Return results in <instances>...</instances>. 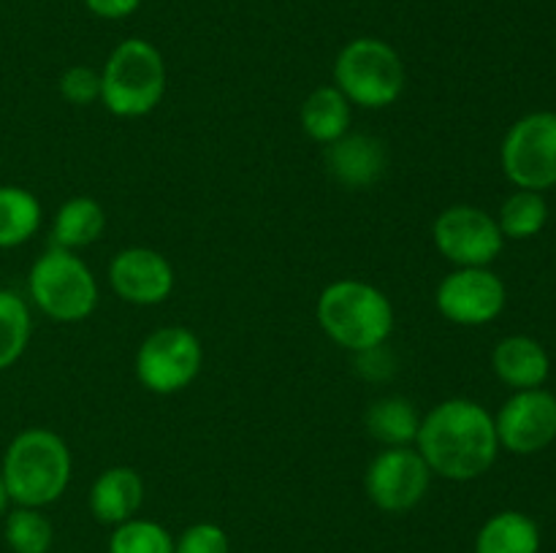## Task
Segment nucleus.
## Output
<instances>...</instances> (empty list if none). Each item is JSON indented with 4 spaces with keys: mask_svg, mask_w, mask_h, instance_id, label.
<instances>
[{
    "mask_svg": "<svg viewBox=\"0 0 556 553\" xmlns=\"http://www.w3.org/2000/svg\"><path fill=\"white\" fill-rule=\"evenodd\" d=\"M416 450L432 475L467 483L486 475L497 461L494 415L472 399H445L421 415Z\"/></svg>",
    "mask_w": 556,
    "mask_h": 553,
    "instance_id": "f257e3e1",
    "label": "nucleus"
},
{
    "mask_svg": "<svg viewBox=\"0 0 556 553\" xmlns=\"http://www.w3.org/2000/svg\"><path fill=\"white\" fill-rule=\"evenodd\" d=\"M9 499L20 507H47L71 483V450L52 428H25L9 442L0 464Z\"/></svg>",
    "mask_w": 556,
    "mask_h": 553,
    "instance_id": "f03ea898",
    "label": "nucleus"
},
{
    "mask_svg": "<svg viewBox=\"0 0 556 553\" xmlns=\"http://www.w3.org/2000/svg\"><path fill=\"white\" fill-rule=\"evenodd\" d=\"M318 323L334 345L351 352L386 345L394 331V307L380 287L364 280H337L318 298Z\"/></svg>",
    "mask_w": 556,
    "mask_h": 553,
    "instance_id": "7ed1b4c3",
    "label": "nucleus"
},
{
    "mask_svg": "<svg viewBox=\"0 0 556 553\" xmlns=\"http://www.w3.org/2000/svg\"><path fill=\"white\" fill-rule=\"evenodd\" d=\"M166 60L155 43L125 38L101 70V101L114 117H144L166 95Z\"/></svg>",
    "mask_w": 556,
    "mask_h": 553,
    "instance_id": "20e7f679",
    "label": "nucleus"
},
{
    "mask_svg": "<svg viewBox=\"0 0 556 553\" xmlns=\"http://www.w3.org/2000/svg\"><path fill=\"white\" fill-rule=\"evenodd\" d=\"M407 85V70L400 52L383 38H353L334 60V87L351 106L386 108L400 101Z\"/></svg>",
    "mask_w": 556,
    "mask_h": 553,
    "instance_id": "39448f33",
    "label": "nucleus"
},
{
    "mask_svg": "<svg viewBox=\"0 0 556 553\" xmlns=\"http://www.w3.org/2000/svg\"><path fill=\"white\" fill-rule=\"evenodd\" d=\"M27 291L33 304L58 323H79L98 307V282L90 266L76 253L54 244L30 266Z\"/></svg>",
    "mask_w": 556,
    "mask_h": 553,
    "instance_id": "423d86ee",
    "label": "nucleus"
},
{
    "mask_svg": "<svg viewBox=\"0 0 556 553\" xmlns=\"http://www.w3.org/2000/svg\"><path fill=\"white\" fill-rule=\"evenodd\" d=\"M201 361L199 336L182 325H166L152 331L136 350V377L150 394L172 396L199 377Z\"/></svg>",
    "mask_w": 556,
    "mask_h": 553,
    "instance_id": "0eeeda50",
    "label": "nucleus"
},
{
    "mask_svg": "<svg viewBox=\"0 0 556 553\" xmlns=\"http://www.w3.org/2000/svg\"><path fill=\"white\" fill-rule=\"evenodd\" d=\"M503 171L519 190H548L556 184V114L532 112L510 125L500 150Z\"/></svg>",
    "mask_w": 556,
    "mask_h": 553,
    "instance_id": "6e6552de",
    "label": "nucleus"
},
{
    "mask_svg": "<svg viewBox=\"0 0 556 553\" xmlns=\"http://www.w3.org/2000/svg\"><path fill=\"white\" fill-rule=\"evenodd\" d=\"M432 239L438 253L456 269L489 266L503 253L505 244L497 220L470 204H456L440 211L432 226Z\"/></svg>",
    "mask_w": 556,
    "mask_h": 553,
    "instance_id": "1a4fd4ad",
    "label": "nucleus"
},
{
    "mask_svg": "<svg viewBox=\"0 0 556 553\" xmlns=\"http://www.w3.org/2000/svg\"><path fill=\"white\" fill-rule=\"evenodd\" d=\"M432 470L416 448H386L364 472V491L383 513H407L429 491Z\"/></svg>",
    "mask_w": 556,
    "mask_h": 553,
    "instance_id": "9d476101",
    "label": "nucleus"
},
{
    "mask_svg": "<svg viewBox=\"0 0 556 553\" xmlns=\"http://www.w3.org/2000/svg\"><path fill=\"white\" fill-rule=\"evenodd\" d=\"M434 301L451 323L486 325L505 309V285L489 266H470L443 276Z\"/></svg>",
    "mask_w": 556,
    "mask_h": 553,
    "instance_id": "9b49d317",
    "label": "nucleus"
},
{
    "mask_svg": "<svg viewBox=\"0 0 556 553\" xmlns=\"http://www.w3.org/2000/svg\"><path fill=\"white\" fill-rule=\"evenodd\" d=\"M500 448L532 455L556 439V396L543 388L516 390L494 417Z\"/></svg>",
    "mask_w": 556,
    "mask_h": 553,
    "instance_id": "f8f14e48",
    "label": "nucleus"
},
{
    "mask_svg": "<svg viewBox=\"0 0 556 553\" xmlns=\"http://www.w3.org/2000/svg\"><path fill=\"white\" fill-rule=\"evenodd\" d=\"M109 285L136 307L163 304L174 291V269L166 255L152 247L119 249L109 263Z\"/></svg>",
    "mask_w": 556,
    "mask_h": 553,
    "instance_id": "ddd939ff",
    "label": "nucleus"
},
{
    "mask_svg": "<svg viewBox=\"0 0 556 553\" xmlns=\"http://www.w3.org/2000/svg\"><path fill=\"white\" fill-rule=\"evenodd\" d=\"M386 166H389V155L378 136L345 133L326 144V168L345 188H372L386 173Z\"/></svg>",
    "mask_w": 556,
    "mask_h": 553,
    "instance_id": "4468645a",
    "label": "nucleus"
},
{
    "mask_svg": "<svg viewBox=\"0 0 556 553\" xmlns=\"http://www.w3.org/2000/svg\"><path fill=\"white\" fill-rule=\"evenodd\" d=\"M144 504V480L130 466H109L90 488V513L98 524L119 526Z\"/></svg>",
    "mask_w": 556,
    "mask_h": 553,
    "instance_id": "2eb2a0df",
    "label": "nucleus"
},
{
    "mask_svg": "<svg viewBox=\"0 0 556 553\" xmlns=\"http://www.w3.org/2000/svg\"><path fill=\"white\" fill-rule=\"evenodd\" d=\"M494 374L514 390L541 388L552 372V361L543 345L532 336L516 334L497 342L492 352Z\"/></svg>",
    "mask_w": 556,
    "mask_h": 553,
    "instance_id": "dca6fc26",
    "label": "nucleus"
},
{
    "mask_svg": "<svg viewBox=\"0 0 556 553\" xmlns=\"http://www.w3.org/2000/svg\"><path fill=\"white\" fill-rule=\"evenodd\" d=\"M304 133L318 144H331L351 128V101L334 85L315 87L299 112Z\"/></svg>",
    "mask_w": 556,
    "mask_h": 553,
    "instance_id": "f3484780",
    "label": "nucleus"
},
{
    "mask_svg": "<svg viewBox=\"0 0 556 553\" xmlns=\"http://www.w3.org/2000/svg\"><path fill=\"white\" fill-rule=\"evenodd\" d=\"M106 228V211L98 204L96 198H87V195H76L68 198L58 209L52 220V244L54 247H63L76 253L81 247H90L92 242H98Z\"/></svg>",
    "mask_w": 556,
    "mask_h": 553,
    "instance_id": "a211bd4d",
    "label": "nucleus"
},
{
    "mask_svg": "<svg viewBox=\"0 0 556 553\" xmlns=\"http://www.w3.org/2000/svg\"><path fill=\"white\" fill-rule=\"evenodd\" d=\"M541 531L530 515L519 510H503L481 526L476 537V553H538Z\"/></svg>",
    "mask_w": 556,
    "mask_h": 553,
    "instance_id": "6ab92c4d",
    "label": "nucleus"
},
{
    "mask_svg": "<svg viewBox=\"0 0 556 553\" xmlns=\"http://www.w3.org/2000/svg\"><path fill=\"white\" fill-rule=\"evenodd\" d=\"M364 423H367V432L386 448H407V445H416L421 415L413 401L402 396H383L369 404Z\"/></svg>",
    "mask_w": 556,
    "mask_h": 553,
    "instance_id": "aec40b11",
    "label": "nucleus"
},
{
    "mask_svg": "<svg viewBox=\"0 0 556 553\" xmlns=\"http://www.w3.org/2000/svg\"><path fill=\"white\" fill-rule=\"evenodd\" d=\"M41 226V201L25 188L0 184V249L30 242Z\"/></svg>",
    "mask_w": 556,
    "mask_h": 553,
    "instance_id": "412c9836",
    "label": "nucleus"
},
{
    "mask_svg": "<svg viewBox=\"0 0 556 553\" xmlns=\"http://www.w3.org/2000/svg\"><path fill=\"white\" fill-rule=\"evenodd\" d=\"M33 334V318L20 293L0 287V372L14 366L27 350Z\"/></svg>",
    "mask_w": 556,
    "mask_h": 553,
    "instance_id": "4be33fe9",
    "label": "nucleus"
},
{
    "mask_svg": "<svg viewBox=\"0 0 556 553\" xmlns=\"http://www.w3.org/2000/svg\"><path fill=\"white\" fill-rule=\"evenodd\" d=\"M548 220V204L538 190H516L508 195L497 215V226L505 239H532Z\"/></svg>",
    "mask_w": 556,
    "mask_h": 553,
    "instance_id": "5701e85b",
    "label": "nucleus"
},
{
    "mask_svg": "<svg viewBox=\"0 0 556 553\" xmlns=\"http://www.w3.org/2000/svg\"><path fill=\"white\" fill-rule=\"evenodd\" d=\"M5 545L14 553H49L54 542L52 520L38 507H20L5 513Z\"/></svg>",
    "mask_w": 556,
    "mask_h": 553,
    "instance_id": "b1692460",
    "label": "nucleus"
},
{
    "mask_svg": "<svg viewBox=\"0 0 556 553\" xmlns=\"http://www.w3.org/2000/svg\"><path fill=\"white\" fill-rule=\"evenodd\" d=\"M109 553H174V537L155 520L130 518L114 526Z\"/></svg>",
    "mask_w": 556,
    "mask_h": 553,
    "instance_id": "393cba45",
    "label": "nucleus"
},
{
    "mask_svg": "<svg viewBox=\"0 0 556 553\" xmlns=\"http://www.w3.org/2000/svg\"><path fill=\"white\" fill-rule=\"evenodd\" d=\"M60 95L74 106H90V103L101 101V70L90 68V65H71L60 76Z\"/></svg>",
    "mask_w": 556,
    "mask_h": 553,
    "instance_id": "a878e982",
    "label": "nucleus"
},
{
    "mask_svg": "<svg viewBox=\"0 0 556 553\" xmlns=\"http://www.w3.org/2000/svg\"><path fill=\"white\" fill-rule=\"evenodd\" d=\"M231 542L217 524H193L174 540V553H228Z\"/></svg>",
    "mask_w": 556,
    "mask_h": 553,
    "instance_id": "bb28decb",
    "label": "nucleus"
},
{
    "mask_svg": "<svg viewBox=\"0 0 556 553\" xmlns=\"http://www.w3.org/2000/svg\"><path fill=\"white\" fill-rule=\"evenodd\" d=\"M356 369L367 380H386L394 374V356L386 350V345L369 347V350L356 352Z\"/></svg>",
    "mask_w": 556,
    "mask_h": 553,
    "instance_id": "cd10ccee",
    "label": "nucleus"
},
{
    "mask_svg": "<svg viewBox=\"0 0 556 553\" xmlns=\"http://www.w3.org/2000/svg\"><path fill=\"white\" fill-rule=\"evenodd\" d=\"M87 9L101 20H125L141 5V0H85Z\"/></svg>",
    "mask_w": 556,
    "mask_h": 553,
    "instance_id": "c85d7f7f",
    "label": "nucleus"
},
{
    "mask_svg": "<svg viewBox=\"0 0 556 553\" xmlns=\"http://www.w3.org/2000/svg\"><path fill=\"white\" fill-rule=\"evenodd\" d=\"M11 499H9V491H5V483L3 477H0V515H5V510H9Z\"/></svg>",
    "mask_w": 556,
    "mask_h": 553,
    "instance_id": "c756f323",
    "label": "nucleus"
}]
</instances>
